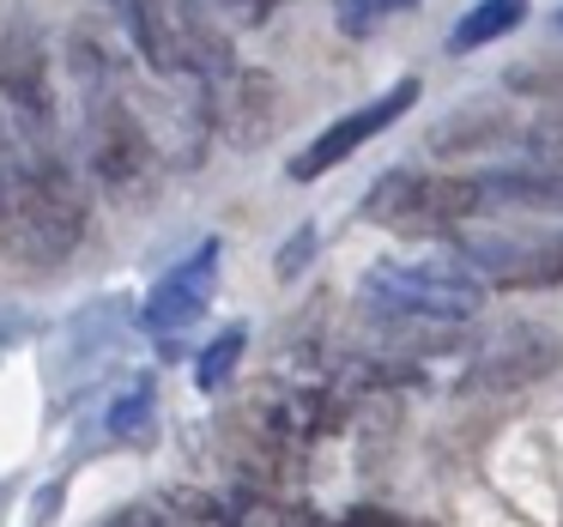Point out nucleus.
Wrapping results in <instances>:
<instances>
[{
    "instance_id": "17",
    "label": "nucleus",
    "mask_w": 563,
    "mask_h": 527,
    "mask_svg": "<svg viewBox=\"0 0 563 527\" xmlns=\"http://www.w3.org/2000/svg\"><path fill=\"white\" fill-rule=\"evenodd\" d=\"M558 31H563V13H558Z\"/></svg>"
},
{
    "instance_id": "8",
    "label": "nucleus",
    "mask_w": 563,
    "mask_h": 527,
    "mask_svg": "<svg viewBox=\"0 0 563 527\" xmlns=\"http://www.w3.org/2000/svg\"><path fill=\"white\" fill-rule=\"evenodd\" d=\"M0 98L13 103V116L31 134H49L55 128V86H49V55L43 37L25 25L0 31Z\"/></svg>"
},
{
    "instance_id": "13",
    "label": "nucleus",
    "mask_w": 563,
    "mask_h": 527,
    "mask_svg": "<svg viewBox=\"0 0 563 527\" xmlns=\"http://www.w3.org/2000/svg\"><path fill=\"white\" fill-rule=\"evenodd\" d=\"M243 345H249V333H243V328H224L219 340H212L207 352H200V376H195L200 388H207V394H212V388H224V382H231V370H236V358H243Z\"/></svg>"
},
{
    "instance_id": "1",
    "label": "nucleus",
    "mask_w": 563,
    "mask_h": 527,
    "mask_svg": "<svg viewBox=\"0 0 563 527\" xmlns=\"http://www.w3.org/2000/svg\"><path fill=\"white\" fill-rule=\"evenodd\" d=\"M91 224V200L79 188V176L62 158H31L25 183H19V207L7 224V255L31 261V267H62L79 243H86Z\"/></svg>"
},
{
    "instance_id": "11",
    "label": "nucleus",
    "mask_w": 563,
    "mask_h": 527,
    "mask_svg": "<svg viewBox=\"0 0 563 527\" xmlns=\"http://www.w3.org/2000/svg\"><path fill=\"white\" fill-rule=\"evenodd\" d=\"M521 19H527V0H478V7H466V13H461V25L449 31V55L485 50V43L509 37Z\"/></svg>"
},
{
    "instance_id": "3",
    "label": "nucleus",
    "mask_w": 563,
    "mask_h": 527,
    "mask_svg": "<svg viewBox=\"0 0 563 527\" xmlns=\"http://www.w3.org/2000/svg\"><path fill=\"white\" fill-rule=\"evenodd\" d=\"M364 219L388 224L406 237H430L449 224L485 219L478 212V188L473 176H412V171H388L376 188L364 195Z\"/></svg>"
},
{
    "instance_id": "12",
    "label": "nucleus",
    "mask_w": 563,
    "mask_h": 527,
    "mask_svg": "<svg viewBox=\"0 0 563 527\" xmlns=\"http://www.w3.org/2000/svg\"><path fill=\"white\" fill-rule=\"evenodd\" d=\"M19 183H25V152L7 134V122H0V255H7V224H13V207H19Z\"/></svg>"
},
{
    "instance_id": "2",
    "label": "nucleus",
    "mask_w": 563,
    "mask_h": 527,
    "mask_svg": "<svg viewBox=\"0 0 563 527\" xmlns=\"http://www.w3.org/2000/svg\"><path fill=\"white\" fill-rule=\"evenodd\" d=\"M485 304V285L461 261H382L364 279V309L382 321H473Z\"/></svg>"
},
{
    "instance_id": "9",
    "label": "nucleus",
    "mask_w": 563,
    "mask_h": 527,
    "mask_svg": "<svg viewBox=\"0 0 563 527\" xmlns=\"http://www.w3.org/2000/svg\"><path fill=\"white\" fill-rule=\"evenodd\" d=\"M91 171L110 195H134L152 176V134L128 103H103L98 122H91Z\"/></svg>"
},
{
    "instance_id": "5",
    "label": "nucleus",
    "mask_w": 563,
    "mask_h": 527,
    "mask_svg": "<svg viewBox=\"0 0 563 527\" xmlns=\"http://www.w3.org/2000/svg\"><path fill=\"white\" fill-rule=\"evenodd\" d=\"M558 364H563V345H558V333H551L545 321H509V328L490 333L485 352L473 358L466 388H478V394H515V388L545 382Z\"/></svg>"
},
{
    "instance_id": "14",
    "label": "nucleus",
    "mask_w": 563,
    "mask_h": 527,
    "mask_svg": "<svg viewBox=\"0 0 563 527\" xmlns=\"http://www.w3.org/2000/svg\"><path fill=\"white\" fill-rule=\"evenodd\" d=\"M418 0H340V25L352 31V37H364L369 25H382V19L394 13H412Z\"/></svg>"
},
{
    "instance_id": "6",
    "label": "nucleus",
    "mask_w": 563,
    "mask_h": 527,
    "mask_svg": "<svg viewBox=\"0 0 563 527\" xmlns=\"http://www.w3.org/2000/svg\"><path fill=\"white\" fill-rule=\"evenodd\" d=\"M412 103H418V79H400V86H388L382 98H369L364 110H352V116H340L333 128H321V134L291 158V183H316V176H328L333 164H345L357 146H369V140H376L382 128L400 122V116L412 110Z\"/></svg>"
},
{
    "instance_id": "7",
    "label": "nucleus",
    "mask_w": 563,
    "mask_h": 527,
    "mask_svg": "<svg viewBox=\"0 0 563 527\" xmlns=\"http://www.w3.org/2000/svg\"><path fill=\"white\" fill-rule=\"evenodd\" d=\"M219 255H224V243H219V237H207L195 255L176 261V267L152 285L146 316H140L152 340H170V333H183V328H195V321H200V309L212 304V285H219Z\"/></svg>"
},
{
    "instance_id": "15",
    "label": "nucleus",
    "mask_w": 563,
    "mask_h": 527,
    "mask_svg": "<svg viewBox=\"0 0 563 527\" xmlns=\"http://www.w3.org/2000/svg\"><path fill=\"white\" fill-rule=\"evenodd\" d=\"M103 527H195L188 515H176L164 497H146V503H128V509H115Z\"/></svg>"
},
{
    "instance_id": "16",
    "label": "nucleus",
    "mask_w": 563,
    "mask_h": 527,
    "mask_svg": "<svg viewBox=\"0 0 563 527\" xmlns=\"http://www.w3.org/2000/svg\"><path fill=\"white\" fill-rule=\"evenodd\" d=\"M309 249H316V224H303V231H297V243L279 255V273H297V261H303Z\"/></svg>"
},
{
    "instance_id": "4",
    "label": "nucleus",
    "mask_w": 563,
    "mask_h": 527,
    "mask_svg": "<svg viewBox=\"0 0 563 527\" xmlns=\"http://www.w3.org/2000/svg\"><path fill=\"white\" fill-rule=\"evenodd\" d=\"M454 261L473 279H490L503 292H551V285H563V231H551V237L478 231L454 243Z\"/></svg>"
},
{
    "instance_id": "10",
    "label": "nucleus",
    "mask_w": 563,
    "mask_h": 527,
    "mask_svg": "<svg viewBox=\"0 0 563 527\" xmlns=\"http://www.w3.org/2000/svg\"><path fill=\"white\" fill-rule=\"evenodd\" d=\"M122 19L134 50L146 55V67L183 74V37H188V19H195L188 0H122Z\"/></svg>"
}]
</instances>
